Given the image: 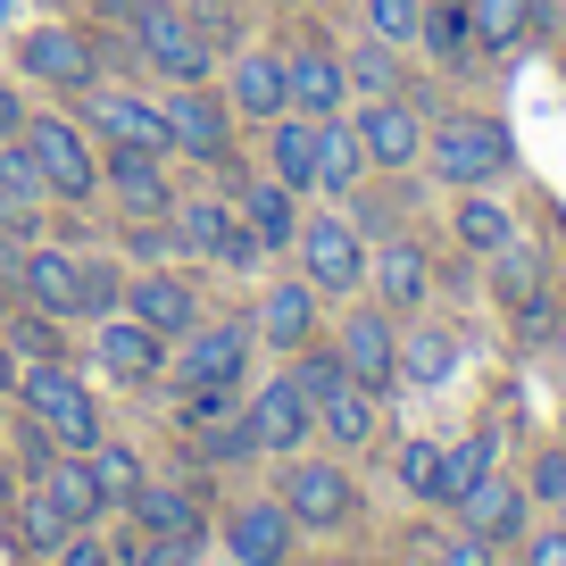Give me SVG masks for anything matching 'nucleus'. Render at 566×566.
Masks as SVG:
<instances>
[{"label":"nucleus","instance_id":"obj_1","mask_svg":"<svg viewBox=\"0 0 566 566\" xmlns=\"http://www.w3.org/2000/svg\"><path fill=\"white\" fill-rule=\"evenodd\" d=\"M424 167L442 184H459V192H483V184H500L516 167V142L500 117H450L424 134Z\"/></svg>","mask_w":566,"mask_h":566},{"label":"nucleus","instance_id":"obj_2","mask_svg":"<svg viewBox=\"0 0 566 566\" xmlns=\"http://www.w3.org/2000/svg\"><path fill=\"white\" fill-rule=\"evenodd\" d=\"M18 400H25V417H34L59 450H75V459L101 442V400H92V391L75 384L59 358H34V367L18 375Z\"/></svg>","mask_w":566,"mask_h":566},{"label":"nucleus","instance_id":"obj_3","mask_svg":"<svg viewBox=\"0 0 566 566\" xmlns=\"http://www.w3.org/2000/svg\"><path fill=\"white\" fill-rule=\"evenodd\" d=\"M134 42H142V59H150L167 84H209V51H217V42L200 34L192 9H176V0H142V9H134Z\"/></svg>","mask_w":566,"mask_h":566},{"label":"nucleus","instance_id":"obj_4","mask_svg":"<svg viewBox=\"0 0 566 566\" xmlns=\"http://www.w3.org/2000/svg\"><path fill=\"white\" fill-rule=\"evenodd\" d=\"M18 142L34 150L42 192H59V200H92L101 192V150H92V134L75 117H25Z\"/></svg>","mask_w":566,"mask_h":566},{"label":"nucleus","instance_id":"obj_5","mask_svg":"<svg viewBox=\"0 0 566 566\" xmlns=\"http://www.w3.org/2000/svg\"><path fill=\"white\" fill-rule=\"evenodd\" d=\"M283 509H292V525L334 533V525H350L358 492H350V475H342V459H292L283 467Z\"/></svg>","mask_w":566,"mask_h":566},{"label":"nucleus","instance_id":"obj_6","mask_svg":"<svg viewBox=\"0 0 566 566\" xmlns=\"http://www.w3.org/2000/svg\"><path fill=\"white\" fill-rule=\"evenodd\" d=\"M292 242H301V266L317 292H358L367 283V242H358L350 217H301Z\"/></svg>","mask_w":566,"mask_h":566},{"label":"nucleus","instance_id":"obj_7","mask_svg":"<svg viewBox=\"0 0 566 566\" xmlns=\"http://www.w3.org/2000/svg\"><path fill=\"white\" fill-rule=\"evenodd\" d=\"M84 125L108 134V150H159L167 159V117L125 84H84Z\"/></svg>","mask_w":566,"mask_h":566},{"label":"nucleus","instance_id":"obj_8","mask_svg":"<svg viewBox=\"0 0 566 566\" xmlns=\"http://www.w3.org/2000/svg\"><path fill=\"white\" fill-rule=\"evenodd\" d=\"M18 67L34 75V84H51V92L101 84V51H92L84 25H34V34H25V51H18Z\"/></svg>","mask_w":566,"mask_h":566},{"label":"nucleus","instance_id":"obj_9","mask_svg":"<svg viewBox=\"0 0 566 566\" xmlns=\"http://www.w3.org/2000/svg\"><path fill=\"white\" fill-rule=\"evenodd\" d=\"M334 358H342V375H350V384L384 391L391 375H400V334H391V317H384V308H350V317H342Z\"/></svg>","mask_w":566,"mask_h":566},{"label":"nucleus","instance_id":"obj_10","mask_svg":"<svg viewBox=\"0 0 566 566\" xmlns=\"http://www.w3.org/2000/svg\"><path fill=\"white\" fill-rule=\"evenodd\" d=\"M159 117H167V150H184V159H226L233 125H226V101H217V92H167Z\"/></svg>","mask_w":566,"mask_h":566},{"label":"nucleus","instance_id":"obj_11","mask_svg":"<svg viewBox=\"0 0 566 566\" xmlns=\"http://www.w3.org/2000/svg\"><path fill=\"white\" fill-rule=\"evenodd\" d=\"M308 433H317V408H308V391L292 384V375H275V384L250 400V442H259V450H283V459H292Z\"/></svg>","mask_w":566,"mask_h":566},{"label":"nucleus","instance_id":"obj_12","mask_svg":"<svg viewBox=\"0 0 566 566\" xmlns=\"http://www.w3.org/2000/svg\"><path fill=\"white\" fill-rule=\"evenodd\" d=\"M176 242L200 250V259H226V266H250V259H259V242L233 226L226 200H184V209H176Z\"/></svg>","mask_w":566,"mask_h":566},{"label":"nucleus","instance_id":"obj_13","mask_svg":"<svg viewBox=\"0 0 566 566\" xmlns=\"http://www.w3.org/2000/svg\"><path fill=\"white\" fill-rule=\"evenodd\" d=\"M125 317H142L150 334L184 342L200 325V301H192V283H184V275H134V283H125Z\"/></svg>","mask_w":566,"mask_h":566},{"label":"nucleus","instance_id":"obj_14","mask_svg":"<svg viewBox=\"0 0 566 566\" xmlns=\"http://www.w3.org/2000/svg\"><path fill=\"white\" fill-rule=\"evenodd\" d=\"M342 59L334 51H292L283 59V92H292V117H308V125H325V117H342Z\"/></svg>","mask_w":566,"mask_h":566},{"label":"nucleus","instance_id":"obj_15","mask_svg":"<svg viewBox=\"0 0 566 566\" xmlns=\"http://www.w3.org/2000/svg\"><path fill=\"white\" fill-rule=\"evenodd\" d=\"M358 142H367V167H391V176H408V167L424 159V125H417V108H400V101H375L367 117H358Z\"/></svg>","mask_w":566,"mask_h":566},{"label":"nucleus","instance_id":"obj_16","mask_svg":"<svg viewBox=\"0 0 566 566\" xmlns=\"http://www.w3.org/2000/svg\"><path fill=\"white\" fill-rule=\"evenodd\" d=\"M292 533H301V525H292L283 500H250V509L226 525V549L242 566H283V558H292Z\"/></svg>","mask_w":566,"mask_h":566},{"label":"nucleus","instance_id":"obj_17","mask_svg":"<svg viewBox=\"0 0 566 566\" xmlns=\"http://www.w3.org/2000/svg\"><path fill=\"white\" fill-rule=\"evenodd\" d=\"M101 184L125 200V217H167V209H176V200H167L159 150H108V159H101Z\"/></svg>","mask_w":566,"mask_h":566},{"label":"nucleus","instance_id":"obj_18","mask_svg":"<svg viewBox=\"0 0 566 566\" xmlns=\"http://www.w3.org/2000/svg\"><path fill=\"white\" fill-rule=\"evenodd\" d=\"M18 301L42 308V317H84V301H75V250H25L18 259Z\"/></svg>","mask_w":566,"mask_h":566},{"label":"nucleus","instance_id":"obj_19","mask_svg":"<svg viewBox=\"0 0 566 566\" xmlns=\"http://www.w3.org/2000/svg\"><path fill=\"white\" fill-rule=\"evenodd\" d=\"M92 358H101L117 384H142V375H159V367H167V334H150L142 317H108L101 342H92Z\"/></svg>","mask_w":566,"mask_h":566},{"label":"nucleus","instance_id":"obj_20","mask_svg":"<svg viewBox=\"0 0 566 566\" xmlns=\"http://www.w3.org/2000/svg\"><path fill=\"white\" fill-rule=\"evenodd\" d=\"M242 358H250V325H209V334L184 342V384L192 391H233Z\"/></svg>","mask_w":566,"mask_h":566},{"label":"nucleus","instance_id":"obj_21","mask_svg":"<svg viewBox=\"0 0 566 566\" xmlns=\"http://www.w3.org/2000/svg\"><path fill=\"white\" fill-rule=\"evenodd\" d=\"M308 408H317V433L334 450H358L375 433V400H367V384H350V375H342V384H325V391H308Z\"/></svg>","mask_w":566,"mask_h":566},{"label":"nucleus","instance_id":"obj_22","mask_svg":"<svg viewBox=\"0 0 566 566\" xmlns=\"http://www.w3.org/2000/svg\"><path fill=\"white\" fill-rule=\"evenodd\" d=\"M367 283L384 292V308H417L433 292V266H424L417 242H384V250H367Z\"/></svg>","mask_w":566,"mask_h":566},{"label":"nucleus","instance_id":"obj_23","mask_svg":"<svg viewBox=\"0 0 566 566\" xmlns=\"http://www.w3.org/2000/svg\"><path fill=\"white\" fill-rule=\"evenodd\" d=\"M533 18H542V0H467V42L483 59H509L533 34Z\"/></svg>","mask_w":566,"mask_h":566},{"label":"nucleus","instance_id":"obj_24","mask_svg":"<svg viewBox=\"0 0 566 566\" xmlns=\"http://www.w3.org/2000/svg\"><path fill=\"white\" fill-rule=\"evenodd\" d=\"M259 334L275 350H308V334H317V283H275L259 301Z\"/></svg>","mask_w":566,"mask_h":566},{"label":"nucleus","instance_id":"obj_25","mask_svg":"<svg viewBox=\"0 0 566 566\" xmlns=\"http://www.w3.org/2000/svg\"><path fill=\"white\" fill-rule=\"evenodd\" d=\"M134 525L142 533H176V542H200L209 516H200V500L176 492V483H142V492H134Z\"/></svg>","mask_w":566,"mask_h":566},{"label":"nucleus","instance_id":"obj_26","mask_svg":"<svg viewBox=\"0 0 566 566\" xmlns=\"http://www.w3.org/2000/svg\"><path fill=\"white\" fill-rule=\"evenodd\" d=\"M459 516H467V533H483V542H509V533H525V492L500 483V475H483L475 492L459 500Z\"/></svg>","mask_w":566,"mask_h":566},{"label":"nucleus","instance_id":"obj_27","mask_svg":"<svg viewBox=\"0 0 566 566\" xmlns=\"http://www.w3.org/2000/svg\"><path fill=\"white\" fill-rule=\"evenodd\" d=\"M317 184L325 192H358V184H367V142H358V125H342V117L317 125Z\"/></svg>","mask_w":566,"mask_h":566},{"label":"nucleus","instance_id":"obj_28","mask_svg":"<svg viewBox=\"0 0 566 566\" xmlns=\"http://www.w3.org/2000/svg\"><path fill=\"white\" fill-rule=\"evenodd\" d=\"M242 117H283L292 108V92H283V59L275 51H250L242 67H233V92H226Z\"/></svg>","mask_w":566,"mask_h":566},{"label":"nucleus","instance_id":"obj_29","mask_svg":"<svg viewBox=\"0 0 566 566\" xmlns=\"http://www.w3.org/2000/svg\"><path fill=\"white\" fill-rule=\"evenodd\" d=\"M266 125H275V184L283 192H317V125L292 117V108L266 117Z\"/></svg>","mask_w":566,"mask_h":566},{"label":"nucleus","instance_id":"obj_30","mask_svg":"<svg viewBox=\"0 0 566 566\" xmlns=\"http://www.w3.org/2000/svg\"><path fill=\"white\" fill-rule=\"evenodd\" d=\"M242 209H250V242H259V250H275V242H292V233H301V192H283L275 176L250 184Z\"/></svg>","mask_w":566,"mask_h":566},{"label":"nucleus","instance_id":"obj_31","mask_svg":"<svg viewBox=\"0 0 566 566\" xmlns=\"http://www.w3.org/2000/svg\"><path fill=\"white\" fill-rule=\"evenodd\" d=\"M492 459H500V433H492V424H483L467 450H442V492H433V509H459V500L492 475Z\"/></svg>","mask_w":566,"mask_h":566},{"label":"nucleus","instance_id":"obj_32","mask_svg":"<svg viewBox=\"0 0 566 566\" xmlns=\"http://www.w3.org/2000/svg\"><path fill=\"white\" fill-rule=\"evenodd\" d=\"M84 467H92V492H101V509H134V492H142V459H134V450L92 442Z\"/></svg>","mask_w":566,"mask_h":566},{"label":"nucleus","instance_id":"obj_33","mask_svg":"<svg viewBox=\"0 0 566 566\" xmlns=\"http://www.w3.org/2000/svg\"><path fill=\"white\" fill-rule=\"evenodd\" d=\"M450 358L459 350H450V334H433V325H417V334L400 342V375L408 384H450Z\"/></svg>","mask_w":566,"mask_h":566},{"label":"nucleus","instance_id":"obj_34","mask_svg":"<svg viewBox=\"0 0 566 566\" xmlns=\"http://www.w3.org/2000/svg\"><path fill=\"white\" fill-rule=\"evenodd\" d=\"M509 233H516V226H509V209H500V200H483V192L459 200V242H467V250H483V259H492Z\"/></svg>","mask_w":566,"mask_h":566},{"label":"nucleus","instance_id":"obj_35","mask_svg":"<svg viewBox=\"0 0 566 566\" xmlns=\"http://www.w3.org/2000/svg\"><path fill=\"white\" fill-rule=\"evenodd\" d=\"M18 533H25V542H34V549H51V558H59L75 525H67V516H59V500H51V492H42V483H34V492L18 500Z\"/></svg>","mask_w":566,"mask_h":566},{"label":"nucleus","instance_id":"obj_36","mask_svg":"<svg viewBox=\"0 0 566 566\" xmlns=\"http://www.w3.org/2000/svg\"><path fill=\"white\" fill-rule=\"evenodd\" d=\"M42 200V167L25 142H0V209H34Z\"/></svg>","mask_w":566,"mask_h":566},{"label":"nucleus","instance_id":"obj_37","mask_svg":"<svg viewBox=\"0 0 566 566\" xmlns=\"http://www.w3.org/2000/svg\"><path fill=\"white\" fill-rule=\"evenodd\" d=\"M192 549L200 542H176V533H125V549H108V558H117V566H192Z\"/></svg>","mask_w":566,"mask_h":566},{"label":"nucleus","instance_id":"obj_38","mask_svg":"<svg viewBox=\"0 0 566 566\" xmlns=\"http://www.w3.org/2000/svg\"><path fill=\"white\" fill-rule=\"evenodd\" d=\"M367 25H375V42L408 51V42L424 34V0H367Z\"/></svg>","mask_w":566,"mask_h":566},{"label":"nucleus","instance_id":"obj_39","mask_svg":"<svg viewBox=\"0 0 566 566\" xmlns=\"http://www.w3.org/2000/svg\"><path fill=\"white\" fill-rule=\"evenodd\" d=\"M492 266H500V292H509V301L542 292V250H533V242H516V233H509V242L492 250Z\"/></svg>","mask_w":566,"mask_h":566},{"label":"nucleus","instance_id":"obj_40","mask_svg":"<svg viewBox=\"0 0 566 566\" xmlns=\"http://www.w3.org/2000/svg\"><path fill=\"white\" fill-rule=\"evenodd\" d=\"M75 301H84V317H108V308L125 301V283L108 259H75Z\"/></svg>","mask_w":566,"mask_h":566},{"label":"nucleus","instance_id":"obj_41","mask_svg":"<svg viewBox=\"0 0 566 566\" xmlns=\"http://www.w3.org/2000/svg\"><path fill=\"white\" fill-rule=\"evenodd\" d=\"M400 483H408V500L433 509V492H442V442H408L400 450Z\"/></svg>","mask_w":566,"mask_h":566},{"label":"nucleus","instance_id":"obj_42","mask_svg":"<svg viewBox=\"0 0 566 566\" xmlns=\"http://www.w3.org/2000/svg\"><path fill=\"white\" fill-rule=\"evenodd\" d=\"M9 350H25V358H59V334H51V317L42 308H9Z\"/></svg>","mask_w":566,"mask_h":566},{"label":"nucleus","instance_id":"obj_43","mask_svg":"<svg viewBox=\"0 0 566 566\" xmlns=\"http://www.w3.org/2000/svg\"><path fill=\"white\" fill-rule=\"evenodd\" d=\"M417 42H433L442 59H475V42H467V9H424V34Z\"/></svg>","mask_w":566,"mask_h":566},{"label":"nucleus","instance_id":"obj_44","mask_svg":"<svg viewBox=\"0 0 566 566\" xmlns=\"http://www.w3.org/2000/svg\"><path fill=\"white\" fill-rule=\"evenodd\" d=\"M342 75H358L367 92H400V67H391L384 51H358V59H342Z\"/></svg>","mask_w":566,"mask_h":566},{"label":"nucleus","instance_id":"obj_45","mask_svg":"<svg viewBox=\"0 0 566 566\" xmlns=\"http://www.w3.org/2000/svg\"><path fill=\"white\" fill-rule=\"evenodd\" d=\"M292 384H301V391H325V384H342V358H334V350H308Z\"/></svg>","mask_w":566,"mask_h":566},{"label":"nucleus","instance_id":"obj_46","mask_svg":"<svg viewBox=\"0 0 566 566\" xmlns=\"http://www.w3.org/2000/svg\"><path fill=\"white\" fill-rule=\"evenodd\" d=\"M533 492H542V500H566V450H542V459H533Z\"/></svg>","mask_w":566,"mask_h":566},{"label":"nucleus","instance_id":"obj_47","mask_svg":"<svg viewBox=\"0 0 566 566\" xmlns=\"http://www.w3.org/2000/svg\"><path fill=\"white\" fill-rule=\"evenodd\" d=\"M492 549H500V542H483V533H459V542H450V558H442V566H500Z\"/></svg>","mask_w":566,"mask_h":566},{"label":"nucleus","instance_id":"obj_48","mask_svg":"<svg viewBox=\"0 0 566 566\" xmlns=\"http://www.w3.org/2000/svg\"><path fill=\"white\" fill-rule=\"evenodd\" d=\"M516 325H525V342H542L549 325H558V308H549V301H533V292H525V301H516Z\"/></svg>","mask_w":566,"mask_h":566},{"label":"nucleus","instance_id":"obj_49","mask_svg":"<svg viewBox=\"0 0 566 566\" xmlns=\"http://www.w3.org/2000/svg\"><path fill=\"white\" fill-rule=\"evenodd\" d=\"M59 566H117V558H108V549L92 542V533H67V549H59Z\"/></svg>","mask_w":566,"mask_h":566},{"label":"nucleus","instance_id":"obj_50","mask_svg":"<svg viewBox=\"0 0 566 566\" xmlns=\"http://www.w3.org/2000/svg\"><path fill=\"white\" fill-rule=\"evenodd\" d=\"M525 566H566V525H558V533H542V542L525 549Z\"/></svg>","mask_w":566,"mask_h":566},{"label":"nucleus","instance_id":"obj_51","mask_svg":"<svg viewBox=\"0 0 566 566\" xmlns=\"http://www.w3.org/2000/svg\"><path fill=\"white\" fill-rule=\"evenodd\" d=\"M18 134H25V101L0 84V142H18Z\"/></svg>","mask_w":566,"mask_h":566},{"label":"nucleus","instance_id":"obj_52","mask_svg":"<svg viewBox=\"0 0 566 566\" xmlns=\"http://www.w3.org/2000/svg\"><path fill=\"white\" fill-rule=\"evenodd\" d=\"M9 384H18V358H9V342H0V391H9Z\"/></svg>","mask_w":566,"mask_h":566},{"label":"nucleus","instance_id":"obj_53","mask_svg":"<svg viewBox=\"0 0 566 566\" xmlns=\"http://www.w3.org/2000/svg\"><path fill=\"white\" fill-rule=\"evenodd\" d=\"M9 500H18V492H9V467H0V516H9Z\"/></svg>","mask_w":566,"mask_h":566}]
</instances>
